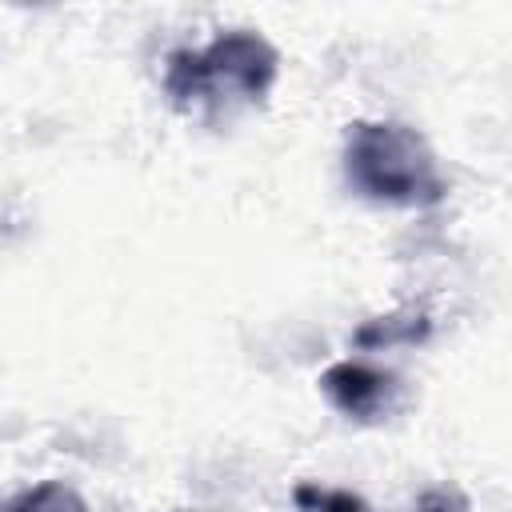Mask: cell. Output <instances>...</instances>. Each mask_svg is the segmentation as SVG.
Wrapping results in <instances>:
<instances>
[{
  "instance_id": "2",
  "label": "cell",
  "mask_w": 512,
  "mask_h": 512,
  "mask_svg": "<svg viewBox=\"0 0 512 512\" xmlns=\"http://www.w3.org/2000/svg\"><path fill=\"white\" fill-rule=\"evenodd\" d=\"M344 180L356 196L388 208H432L448 196V180L432 144L396 120L348 124Z\"/></svg>"
},
{
  "instance_id": "1",
  "label": "cell",
  "mask_w": 512,
  "mask_h": 512,
  "mask_svg": "<svg viewBox=\"0 0 512 512\" xmlns=\"http://www.w3.org/2000/svg\"><path fill=\"white\" fill-rule=\"evenodd\" d=\"M280 76V52L252 28H228L204 48H176L164 60V92L184 112H232L260 104Z\"/></svg>"
},
{
  "instance_id": "4",
  "label": "cell",
  "mask_w": 512,
  "mask_h": 512,
  "mask_svg": "<svg viewBox=\"0 0 512 512\" xmlns=\"http://www.w3.org/2000/svg\"><path fill=\"white\" fill-rule=\"evenodd\" d=\"M0 512H88V504L72 484L44 480V484H32V488L0 500Z\"/></svg>"
},
{
  "instance_id": "3",
  "label": "cell",
  "mask_w": 512,
  "mask_h": 512,
  "mask_svg": "<svg viewBox=\"0 0 512 512\" xmlns=\"http://www.w3.org/2000/svg\"><path fill=\"white\" fill-rule=\"evenodd\" d=\"M320 392L340 416L356 424H376L396 408L400 384L392 372H380L364 360H336L320 372Z\"/></svg>"
},
{
  "instance_id": "5",
  "label": "cell",
  "mask_w": 512,
  "mask_h": 512,
  "mask_svg": "<svg viewBox=\"0 0 512 512\" xmlns=\"http://www.w3.org/2000/svg\"><path fill=\"white\" fill-rule=\"evenodd\" d=\"M432 332L428 316H376L368 324L356 328V344L360 348H396V344H420Z\"/></svg>"
},
{
  "instance_id": "6",
  "label": "cell",
  "mask_w": 512,
  "mask_h": 512,
  "mask_svg": "<svg viewBox=\"0 0 512 512\" xmlns=\"http://www.w3.org/2000/svg\"><path fill=\"white\" fill-rule=\"evenodd\" d=\"M292 500L300 512H372L364 504V496H356L348 488H324V484H296Z\"/></svg>"
}]
</instances>
